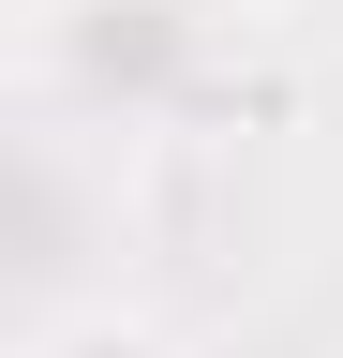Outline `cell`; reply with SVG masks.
<instances>
[{"label":"cell","mask_w":343,"mask_h":358,"mask_svg":"<svg viewBox=\"0 0 343 358\" xmlns=\"http://www.w3.org/2000/svg\"><path fill=\"white\" fill-rule=\"evenodd\" d=\"M30 358H180V343H164L149 313H60V329L30 343Z\"/></svg>","instance_id":"1"},{"label":"cell","mask_w":343,"mask_h":358,"mask_svg":"<svg viewBox=\"0 0 343 358\" xmlns=\"http://www.w3.org/2000/svg\"><path fill=\"white\" fill-rule=\"evenodd\" d=\"M239 15H254V0H239Z\"/></svg>","instance_id":"2"}]
</instances>
